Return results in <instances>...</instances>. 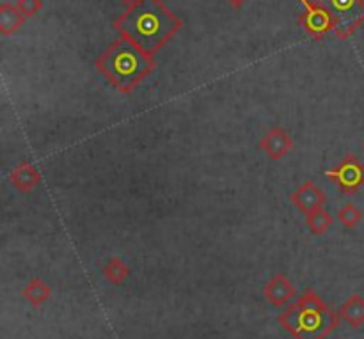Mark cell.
Masks as SVG:
<instances>
[{
	"label": "cell",
	"mask_w": 364,
	"mask_h": 339,
	"mask_svg": "<svg viewBox=\"0 0 364 339\" xmlns=\"http://www.w3.org/2000/svg\"><path fill=\"white\" fill-rule=\"evenodd\" d=\"M114 27L123 39L134 43L142 52L155 55L180 32L181 20L164 6L162 0H141L121 14L114 21Z\"/></svg>",
	"instance_id": "6da1fadb"
},
{
	"label": "cell",
	"mask_w": 364,
	"mask_h": 339,
	"mask_svg": "<svg viewBox=\"0 0 364 339\" xmlns=\"http://www.w3.org/2000/svg\"><path fill=\"white\" fill-rule=\"evenodd\" d=\"M340 315L316 291L306 290L277 322L294 339H327L340 325Z\"/></svg>",
	"instance_id": "7a4b0ae2"
},
{
	"label": "cell",
	"mask_w": 364,
	"mask_h": 339,
	"mask_svg": "<svg viewBox=\"0 0 364 339\" xmlns=\"http://www.w3.org/2000/svg\"><path fill=\"white\" fill-rule=\"evenodd\" d=\"M96 68L117 91L132 92L153 73L155 60L134 43L119 39L96 59Z\"/></svg>",
	"instance_id": "3957f363"
},
{
	"label": "cell",
	"mask_w": 364,
	"mask_h": 339,
	"mask_svg": "<svg viewBox=\"0 0 364 339\" xmlns=\"http://www.w3.org/2000/svg\"><path fill=\"white\" fill-rule=\"evenodd\" d=\"M326 178L334 181L341 194H358L364 187V163L355 155H347L336 167L326 171Z\"/></svg>",
	"instance_id": "277c9868"
},
{
	"label": "cell",
	"mask_w": 364,
	"mask_h": 339,
	"mask_svg": "<svg viewBox=\"0 0 364 339\" xmlns=\"http://www.w3.org/2000/svg\"><path fill=\"white\" fill-rule=\"evenodd\" d=\"M263 297L272 308H283L297 297V288L284 274H276L267 281L263 288Z\"/></svg>",
	"instance_id": "5b68a950"
},
{
	"label": "cell",
	"mask_w": 364,
	"mask_h": 339,
	"mask_svg": "<svg viewBox=\"0 0 364 339\" xmlns=\"http://www.w3.org/2000/svg\"><path fill=\"white\" fill-rule=\"evenodd\" d=\"M259 149L270 160H281L294 149V139L284 128L274 127L263 135V139L259 141Z\"/></svg>",
	"instance_id": "8992f818"
},
{
	"label": "cell",
	"mask_w": 364,
	"mask_h": 339,
	"mask_svg": "<svg viewBox=\"0 0 364 339\" xmlns=\"http://www.w3.org/2000/svg\"><path fill=\"white\" fill-rule=\"evenodd\" d=\"M326 194L320 187H316L311 181H304L302 185H299L295 188V192L291 194V203H294L295 208L299 212H302L304 215L315 212V210H320L326 206Z\"/></svg>",
	"instance_id": "52a82bcc"
},
{
	"label": "cell",
	"mask_w": 364,
	"mask_h": 339,
	"mask_svg": "<svg viewBox=\"0 0 364 339\" xmlns=\"http://www.w3.org/2000/svg\"><path fill=\"white\" fill-rule=\"evenodd\" d=\"M9 183L14 190L21 192V194H28L34 188H38V185L41 183V173L38 171V167L31 162H20L18 166H14L9 173Z\"/></svg>",
	"instance_id": "ba28073f"
},
{
	"label": "cell",
	"mask_w": 364,
	"mask_h": 339,
	"mask_svg": "<svg viewBox=\"0 0 364 339\" xmlns=\"http://www.w3.org/2000/svg\"><path fill=\"white\" fill-rule=\"evenodd\" d=\"M21 297L25 298L28 306L32 308H43L46 302L52 298V288L41 279V277H32L28 279V283L25 284L23 291H21Z\"/></svg>",
	"instance_id": "9c48e42d"
},
{
	"label": "cell",
	"mask_w": 364,
	"mask_h": 339,
	"mask_svg": "<svg viewBox=\"0 0 364 339\" xmlns=\"http://www.w3.org/2000/svg\"><path fill=\"white\" fill-rule=\"evenodd\" d=\"M340 318L347 322L352 329H359L364 325V297L361 295H352L341 304L338 311Z\"/></svg>",
	"instance_id": "30bf717a"
},
{
	"label": "cell",
	"mask_w": 364,
	"mask_h": 339,
	"mask_svg": "<svg viewBox=\"0 0 364 339\" xmlns=\"http://www.w3.org/2000/svg\"><path fill=\"white\" fill-rule=\"evenodd\" d=\"M102 272H103V277H105L110 284L121 286V284H123L124 281L130 277L132 270H130V267L123 262V259L117 258V256H114V258H110L109 262L103 265Z\"/></svg>",
	"instance_id": "8fae6325"
},
{
	"label": "cell",
	"mask_w": 364,
	"mask_h": 339,
	"mask_svg": "<svg viewBox=\"0 0 364 339\" xmlns=\"http://www.w3.org/2000/svg\"><path fill=\"white\" fill-rule=\"evenodd\" d=\"M306 226H308L309 233L311 235L322 237V235H326L327 231L331 230V226H333V217H331V213L327 212L326 208L315 210V212L306 215Z\"/></svg>",
	"instance_id": "7c38bea8"
},
{
	"label": "cell",
	"mask_w": 364,
	"mask_h": 339,
	"mask_svg": "<svg viewBox=\"0 0 364 339\" xmlns=\"http://www.w3.org/2000/svg\"><path fill=\"white\" fill-rule=\"evenodd\" d=\"M21 21H23V13L20 11V7L9 6V4H4L0 7V31L4 34H11V32L18 31Z\"/></svg>",
	"instance_id": "4fadbf2b"
},
{
	"label": "cell",
	"mask_w": 364,
	"mask_h": 339,
	"mask_svg": "<svg viewBox=\"0 0 364 339\" xmlns=\"http://www.w3.org/2000/svg\"><path fill=\"white\" fill-rule=\"evenodd\" d=\"M338 220L343 224L345 227H355L363 220V212L355 205L348 203V205L341 206L338 212Z\"/></svg>",
	"instance_id": "5bb4252c"
},
{
	"label": "cell",
	"mask_w": 364,
	"mask_h": 339,
	"mask_svg": "<svg viewBox=\"0 0 364 339\" xmlns=\"http://www.w3.org/2000/svg\"><path fill=\"white\" fill-rule=\"evenodd\" d=\"M18 7L23 13V16H34L41 9V0H20Z\"/></svg>",
	"instance_id": "9a60e30c"
},
{
	"label": "cell",
	"mask_w": 364,
	"mask_h": 339,
	"mask_svg": "<svg viewBox=\"0 0 364 339\" xmlns=\"http://www.w3.org/2000/svg\"><path fill=\"white\" fill-rule=\"evenodd\" d=\"M139 2H141V0H121V4H124V6H127L128 9H132V7H135Z\"/></svg>",
	"instance_id": "2e32d148"
},
{
	"label": "cell",
	"mask_w": 364,
	"mask_h": 339,
	"mask_svg": "<svg viewBox=\"0 0 364 339\" xmlns=\"http://www.w3.org/2000/svg\"><path fill=\"white\" fill-rule=\"evenodd\" d=\"M228 2H230L233 7H242L247 0H228Z\"/></svg>",
	"instance_id": "e0dca14e"
},
{
	"label": "cell",
	"mask_w": 364,
	"mask_h": 339,
	"mask_svg": "<svg viewBox=\"0 0 364 339\" xmlns=\"http://www.w3.org/2000/svg\"><path fill=\"white\" fill-rule=\"evenodd\" d=\"M358 4H359V9H361V14L364 16V0H358Z\"/></svg>",
	"instance_id": "ac0fdd59"
}]
</instances>
